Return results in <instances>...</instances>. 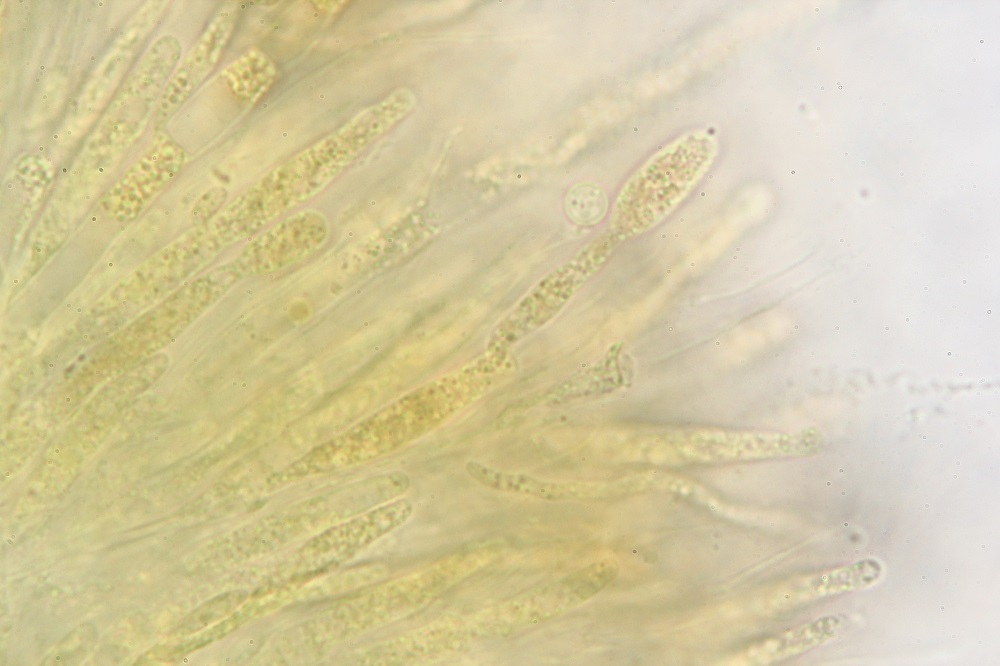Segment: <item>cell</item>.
Instances as JSON below:
<instances>
[{
  "instance_id": "7c38bea8",
  "label": "cell",
  "mask_w": 1000,
  "mask_h": 666,
  "mask_svg": "<svg viewBox=\"0 0 1000 666\" xmlns=\"http://www.w3.org/2000/svg\"><path fill=\"white\" fill-rule=\"evenodd\" d=\"M566 212L578 224L597 223L605 214L607 197L597 185L578 184L571 188L565 200Z\"/></svg>"
},
{
  "instance_id": "ba28073f",
  "label": "cell",
  "mask_w": 1000,
  "mask_h": 666,
  "mask_svg": "<svg viewBox=\"0 0 1000 666\" xmlns=\"http://www.w3.org/2000/svg\"><path fill=\"white\" fill-rule=\"evenodd\" d=\"M412 513L413 505L408 499L391 500L326 530L312 539L303 553L335 556L357 550L405 524Z\"/></svg>"
},
{
  "instance_id": "4fadbf2b",
  "label": "cell",
  "mask_w": 1000,
  "mask_h": 666,
  "mask_svg": "<svg viewBox=\"0 0 1000 666\" xmlns=\"http://www.w3.org/2000/svg\"><path fill=\"white\" fill-rule=\"evenodd\" d=\"M247 593L234 591L214 597L200 605L178 625L175 634L189 635L227 616L244 601Z\"/></svg>"
},
{
  "instance_id": "52a82bcc",
  "label": "cell",
  "mask_w": 1000,
  "mask_h": 666,
  "mask_svg": "<svg viewBox=\"0 0 1000 666\" xmlns=\"http://www.w3.org/2000/svg\"><path fill=\"white\" fill-rule=\"evenodd\" d=\"M613 574L611 563H593L513 599L505 606V614L517 622L544 621L592 597L612 579Z\"/></svg>"
},
{
  "instance_id": "5b68a950",
  "label": "cell",
  "mask_w": 1000,
  "mask_h": 666,
  "mask_svg": "<svg viewBox=\"0 0 1000 666\" xmlns=\"http://www.w3.org/2000/svg\"><path fill=\"white\" fill-rule=\"evenodd\" d=\"M238 16L236 2L222 5L173 72L158 99L155 127L165 124L217 66Z\"/></svg>"
},
{
  "instance_id": "277c9868",
  "label": "cell",
  "mask_w": 1000,
  "mask_h": 666,
  "mask_svg": "<svg viewBox=\"0 0 1000 666\" xmlns=\"http://www.w3.org/2000/svg\"><path fill=\"white\" fill-rule=\"evenodd\" d=\"M329 234L327 217L320 211L305 209L276 221L252 237L244 248L262 276L306 260L325 245Z\"/></svg>"
},
{
  "instance_id": "3957f363",
  "label": "cell",
  "mask_w": 1000,
  "mask_h": 666,
  "mask_svg": "<svg viewBox=\"0 0 1000 666\" xmlns=\"http://www.w3.org/2000/svg\"><path fill=\"white\" fill-rule=\"evenodd\" d=\"M618 243L608 234L536 284L491 331L488 351L500 355L554 318L607 262Z\"/></svg>"
},
{
  "instance_id": "9c48e42d",
  "label": "cell",
  "mask_w": 1000,
  "mask_h": 666,
  "mask_svg": "<svg viewBox=\"0 0 1000 666\" xmlns=\"http://www.w3.org/2000/svg\"><path fill=\"white\" fill-rule=\"evenodd\" d=\"M181 44L173 36H163L146 52L114 100L112 111L121 107L145 106L161 96L181 55Z\"/></svg>"
},
{
  "instance_id": "6da1fadb",
  "label": "cell",
  "mask_w": 1000,
  "mask_h": 666,
  "mask_svg": "<svg viewBox=\"0 0 1000 666\" xmlns=\"http://www.w3.org/2000/svg\"><path fill=\"white\" fill-rule=\"evenodd\" d=\"M415 103L410 89L394 90L268 171L211 218L223 245L251 239L316 197L403 120Z\"/></svg>"
},
{
  "instance_id": "30bf717a",
  "label": "cell",
  "mask_w": 1000,
  "mask_h": 666,
  "mask_svg": "<svg viewBox=\"0 0 1000 666\" xmlns=\"http://www.w3.org/2000/svg\"><path fill=\"white\" fill-rule=\"evenodd\" d=\"M465 469L472 479L490 489L547 501L580 499L595 492L587 484L546 481L526 474L495 469L477 461H469Z\"/></svg>"
},
{
  "instance_id": "5bb4252c",
  "label": "cell",
  "mask_w": 1000,
  "mask_h": 666,
  "mask_svg": "<svg viewBox=\"0 0 1000 666\" xmlns=\"http://www.w3.org/2000/svg\"><path fill=\"white\" fill-rule=\"evenodd\" d=\"M880 328H881V332L885 336H893L894 333H895L894 324L892 322H890V321H884V322H882Z\"/></svg>"
},
{
  "instance_id": "8992f818",
  "label": "cell",
  "mask_w": 1000,
  "mask_h": 666,
  "mask_svg": "<svg viewBox=\"0 0 1000 666\" xmlns=\"http://www.w3.org/2000/svg\"><path fill=\"white\" fill-rule=\"evenodd\" d=\"M183 159L176 142L165 135L155 138L107 195L105 207L121 220L136 216L177 174Z\"/></svg>"
},
{
  "instance_id": "7a4b0ae2",
  "label": "cell",
  "mask_w": 1000,
  "mask_h": 666,
  "mask_svg": "<svg viewBox=\"0 0 1000 666\" xmlns=\"http://www.w3.org/2000/svg\"><path fill=\"white\" fill-rule=\"evenodd\" d=\"M718 151L717 137L696 129L654 153L621 188L611 214V232L624 239L663 222L707 174Z\"/></svg>"
},
{
  "instance_id": "8fae6325",
  "label": "cell",
  "mask_w": 1000,
  "mask_h": 666,
  "mask_svg": "<svg viewBox=\"0 0 1000 666\" xmlns=\"http://www.w3.org/2000/svg\"><path fill=\"white\" fill-rule=\"evenodd\" d=\"M277 68L263 51L253 48L230 63L222 78L231 92L244 102L255 103L275 81Z\"/></svg>"
}]
</instances>
